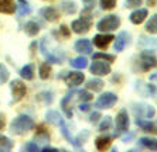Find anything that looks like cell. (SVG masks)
I'll use <instances>...</instances> for the list:
<instances>
[{"label": "cell", "mask_w": 157, "mask_h": 152, "mask_svg": "<svg viewBox=\"0 0 157 152\" xmlns=\"http://www.w3.org/2000/svg\"><path fill=\"white\" fill-rule=\"evenodd\" d=\"M34 128V121L29 116H18L16 117L10 124V131L16 135H23Z\"/></svg>", "instance_id": "cell-1"}, {"label": "cell", "mask_w": 157, "mask_h": 152, "mask_svg": "<svg viewBox=\"0 0 157 152\" xmlns=\"http://www.w3.org/2000/svg\"><path fill=\"white\" fill-rule=\"evenodd\" d=\"M40 48H41L43 55L45 56V59H47L48 62H51V63H61L64 56H65L64 52H61V49H58V48H51V44H50L47 37L43 38Z\"/></svg>", "instance_id": "cell-2"}, {"label": "cell", "mask_w": 157, "mask_h": 152, "mask_svg": "<svg viewBox=\"0 0 157 152\" xmlns=\"http://www.w3.org/2000/svg\"><path fill=\"white\" fill-rule=\"evenodd\" d=\"M119 25H121V18L115 14H110V16H106L105 18H102V20L98 23L96 28H98L99 31H113Z\"/></svg>", "instance_id": "cell-3"}, {"label": "cell", "mask_w": 157, "mask_h": 152, "mask_svg": "<svg viewBox=\"0 0 157 152\" xmlns=\"http://www.w3.org/2000/svg\"><path fill=\"white\" fill-rule=\"evenodd\" d=\"M129 130V116L126 110H121L116 116V125H115V135L119 137Z\"/></svg>", "instance_id": "cell-4"}, {"label": "cell", "mask_w": 157, "mask_h": 152, "mask_svg": "<svg viewBox=\"0 0 157 152\" xmlns=\"http://www.w3.org/2000/svg\"><path fill=\"white\" fill-rule=\"evenodd\" d=\"M139 63H140V68L143 71H149L151 68H156L157 66V58L154 56L153 52L150 51H144L140 54V58H139Z\"/></svg>", "instance_id": "cell-5"}, {"label": "cell", "mask_w": 157, "mask_h": 152, "mask_svg": "<svg viewBox=\"0 0 157 152\" xmlns=\"http://www.w3.org/2000/svg\"><path fill=\"white\" fill-rule=\"evenodd\" d=\"M116 101H117L116 94L108 92V93H103L102 96L96 100L95 107H98V109H110L112 106L116 104Z\"/></svg>", "instance_id": "cell-6"}, {"label": "cell", "mask_w": 157, "mask_h": 152, "mask_svg": "<svg viewBox=\"0 0 157 152\" xmlns=\"http://www.w3.org/2000/svg\"><path fill=\"white\" fill-rule=\"evenodd\" d=\"M11 87V93H13V101H18V100H21L24 96H26L27 93V87L26 85L23 83L21 80H13L10 85Z\"/></svg>", "instance_id": "cell-7"}, {"label": "cell", "mask_w": 157, "mask_h": 152, "mask_svg": "<svg viewBox=\"0 0 157 152\" xmlns=\"http://www.w3.org/2000/svg\"><path fill=\"white\" fill-rule=\"evenodd\" d=\"M91 72L94 73V75H96V76L109 75V73H110V65H109V62L98 61V59H96V61L91 65Z\"/></svg>", "instance_id": "cell-8"}, {"label": "cell", "mask_w": 157, "mask_h": 152, "mask_svg": "<svg viewBox=\"0 0 157 152\" xmlns=\"http://www.w3.org/2000/svg\"><path fill=\"white\" fill-rule=\"evenodd\" d=\"M64 79H65V83L70 87H77L79 85H82V82L85 80V76L81 72H70Z\"/></svg>", "instance_id": "cell-9"}, {"label": "cell", "mask_w": 157, "mask_h": 152, "mask_svg": "<svg viewBox=\"0 0 157 152\" xmlns=\"http://www.w3.org/2000/svg\"><path fill=\"white\" fill-rule=\"evenodd\" d=\"M133 110H135L136 116L140 117V118H151V117L154 116V109L151 107V106H147V104H135V107H133Z\"/></svg>", "instance_id": "cell-10"}, {"label": "cell", "mask_w": 157, "mask_h": 152, "mask_svg": "<svg viewBox=\"0 0 157 152\" xmlns=\"http://www.w3.org/2000/svg\"><path fill=\"white\" fill-rule=\"evenodd\" d=\"M71 28L74 30V33L77 34H86L91 28V21H88L85 18H79V20H75V21L71 24Z\"/></svg>", "instance_id": "cell-11"}, {"label": "cell", "mask_w": 157, "mask_h": 152, "mask_svg": "<svg viewBox=\"0 0 157 152\" xmlns=\"http://www.w3.org/2000/svg\"><path fill=\"white\" fill-rule=\"evenodd\" d=\"M113 40H115V51L121 52V51L124 49L126 45L130 44V35H129L126 31H122V33L119 34L116 38H113Z\"/></svg>", "instance_id": "cell-12"}, {"label": "cell", "mask_w": 157, "mask_h": 152, "mask_svg": "<svg viewBox=\"0 0 157 152\" xmlns=\"http://www.w3.org/2000/svg\"><path fill=\"white\" fill-rule=\"evenodd\" d=\"M113 38L115 37L110 35V34H106V35L105 34H98V35L94 37V44H95L99 49H105V48H108V45L112 42Z\"/></svg>", "instance_id": "cell-13"}, {"label": "cell", "mask_w": 157, "mask_h": 152, "mask_svg": "<svg viewBox=\"0 0 157 152\" xmlns=\"http://www.w3.org/2000/svg\"><path fill=\"white\" fill-rule=\"evenodd\" d=\"M136 124H137L143 131H146V132L157 134V124L151 123V121H146V120H142L140 117H137V118H136Z\"/></svg>", "instance_id": "cell-14"}, {"label": "cell", "mask_w": 157, "mask_h": 152, "mask_svg": "<svg viewBox=\"0 0 157 152\" xmlns=\"http://www.w3.org/2000/svg\"><path fill=\"white\" fill-rule=\"evenodd\" d=\"M41 16H43L47 21L52 23V21H57V20H58L59 13H58V10L54 9V7H45V9L41 10Z\"/></svg>", "instance_id": "cell-15"}, {"label": "cell", "mask_w": 157, "mask_h": 152, "mask_svg": "<svg viewBox=\"0 0 157 152\" xmlns=\"http://www.w3.org/2000/svg\"><path fill=\"white\" fill-rule=\"evenodd\" d=\"M75 49L81 54H91L92 52V44L89 40H78L75 42Z\"/></svg>", "instance_id": "cell-16"}, {"label": "cell", "mask_w": 157, "mask_h": 152, "mask_svg": "<svg viewBox=\"0 0 157 152\" xmlns=\"http://www.w3.org/2000/svg\"><path fill=\"white\" fill-rule=\"evenodd\" d=\"M14 11H16L14 0H0V13L13 14Z\"/></svg>", "instance_id": "cell-17"}, {"label": "cell", "mask_w": 157, "mask_h": 152, "mask_svg": "<svg viewBox=\"0 0 157 152\" xmlns=\"http://www.w3.org/2000/svg\"><path fill=\"white\" fill-rule=\"evenodd\" d=\"M146 17H147L146 9H139V10L133 11L130 14V21L133 23V24H140V23H143L146 20Z\"/></svg>", "instance_id": "cell-18"}, {"label": "cell", "mask_w": 157, "mask_h": 152, "mask_svg": "<svg viewBox=\"0 0 157 152\" xmlns=\"http://www.w3.org/2000/svg\"><path fill=\"white\" fill-rule=\"evenodd\" d=\"M45 118H47L48 123L54 124V125H61V124L64 123V118L61 117V114H59L58 111H54V110H50V111H47V114H45Z\"/></svg>", "instance_id": "cell-19"}, {"label": "cell", "mask_w": 157, "mask_h": 152, "mask_svg": "<svg viewBox=\"0 0 157 152\" xmlns=\"http://www.w3.org/2000/svg\"><path fill=\"white\" fill-rule=\"evenodd\" d=\"M110 144H112V138L108 137V135H103V137L96 138V141H95L96 148H98L99 151H105V149H108L110 147Z\"/></svg>", "instance_id": "cell-20"}, {"label": "cell", "mask_w": 157, "mask_h": 152, "mask_svg": "<svg viewBox=\"0 0 157 152\" xmlns=\"http://www.w3.org/2000/svg\"><path fill=\"white\" fill-rule=\"evenodd\" d=\"M71 97H72V93H68L61 101V107H62V110H64V113H65V116L68 117V118L72 117V110H71V106H70Z\"/></svg>", "instance_id": "cell-21"}, {"label": "cell", "mask_w": 157, "mask_h": 152, "mask_svg": "<svg viewBox=\"0 0 157 152\" xmlns=\"http://www.w3.org/2000/svg\"><path fill=\"white\" fill-rule=\"evenodd\" d=\"M24 31H26L30 37H34L38 34V31H40V25L37 24L36 21H29L26 25H24Z\"/></svg>", "instance_id": "cell-22"}, {"label": "cell", "mask_w": 157, "mask_h": 152, "mask_svg": "<svg viewBox=\"0 0 157 152\" xmlns=\"http://www.w3.org/2000/svg\"><path fill=\"white\" fill-rule=\"evenodd\" d=\"M103 82L101 79H91L88 80L86 83V87L89 89V90H94V92H101L103 89Z\"/></svg>", "instance_id": "cell-23"}, {"label": "cell", "mask_w": 157, "mask_h": 152, "mask_svg": "<svg viewBox=\"0 0 157 152\" xmlns=\"http://www.w3.org/2000/svg\"><path fill=\"white\" fill-rule=\"evenodd\" d=\"M16 10H17L18 17H23L24 14L30 13V6L26 0H18V6H16Z\"/></svg>", "instance_id": "cell-24"}, {"label": "cell", "mask_w": 157, "mask_h": 152, "mask_svg": "<svg viewBox=\"0 0 157 152\" xmlns=\"http://www.w3.org/2000/svg\"><path fill=\"white\" fill-rule=\"evenodd\" d=\"M139 142L144 148H149L151 151H157V139H153V138H140Z\"/></svg>", "instance_id": "cell-25"}, {"label": "cell", "mask_w": 157, "mask_h": 152, "mask_svg": "<svg viewBox=\"0 0 157 152\" xmlns=\"http://www.w3.org/2000/svg\"><path fill=\"white\" fill-rule=\"evenodd\" d=\"M61 9L65 11L67 14H74L77 11V4L74 2H70V0H64L61 3Z\"/></svg>", "instance_id": "cell-26"}, {"label": "cell", "mask_w": 157, "mask_h": 152, "mask_svg": "<svg viewBox=\"0 0 157 152\" xmlns=\"http://www.w3.org/2000/svg\"><path fill=\"white\" fill-rule=\"evenodd\" d=\"M20 76H21L23 79L26 80H31L34 78V68L33 65H26L24 68L20 71Z\"/></svg>", "instance_id": "cell-27"}, {"label": "cell", "mask_w": 157, "mask_h": 152, "mask_svg": "<svg viewBox=\"0 0 157 152\" xmlns=\"http://www.w3.org/2000/svg\"><path fill=\"white\" fill-rule=\"evenodd\" d=\"M146 31L150 34H157V14L151 16L146 24Z\"/></svg>", "instance_id": "cell-28"}, {"label": "cell", "mask_w": 157, "mask_h": 152, "mask_svg": "<svg viewBox=\"0 0 157 152\" xmlns=\"http://www.w3.org/2000/svg\"><path fill=\"white\" fill-rule=\"evenodd\" d=\"M71 66H72V68H77V69H84L88 66V59L85 58V56H78V58L71 61Z\"/></svg>", "instance_id": "cell-29"}, {"label": "cell", "mask_w": 157, "mask_h": 152, "mask_svg": "<svg viewBox=\"0 0 157 152\" xmlns=\"http://www.w3.org/2000/svg\"><path fill=\"white\" fill-rule=\"evenodd\" d=\"M13 148V141L7 137H0V152L10 151Z\"/></svg>", "instance_id": "cell-30"}, {"label": "cell", "mask_w": 157, "mask_h": 152, "mask_svg": "<svg viewBox=\"0 0 157 152\" xmlns=\"http://www.w3.org/2000/svg\"><path fill=\"white\" fill-rule=\"evenodd\" d=\"M51 75V66L48 65V62L40 65V78L41 79H48Z\"/></svg>", "instance_id": "cell-31"}, {"label": "cell", "mask_w": 157, "mask_h": 152, "mask_svg": "<svg viewBox=\"0 0 157 152\" xmlns=\"http://www.w3.org/2000/svg\"><path fill=\"white\" fill-rule=\"evenodd\" d=\"M89 137V132L88 131H84V132H81L79 135H78L77 138H74V147H77V148H79L81 145L84 144L85 141H86V138Z\"/></svg>", "instance_id": "cell-32"}, {"label": "cell", "mask_w": 157, "mask_h": 152, "mask_svg": "<svg viewBox=\"0 0 157 152\" xmlns=\"http://www.w3.org/2000/svg\"><path fill=\"white\" fill-rule=\"evenodd\" d=\"M37 99H38V100H43L45 104H51L52 100H54L51 92H43V93H40L37 96Z\"/></svg>", "instance_id": "cell-33"}, {"label": "cell", "mask_w": 157, "mask_h": 152, "mask_svg": "<svg viewBox=\"0 0 157 152\" xmlns=\"http://www.w3.org/2000/svg\"><path fill=\"white\" fill-rule=\"evenodd\" d=\"M116 6V0H101V7L103 10H112Z\"/></svg>", "instance_id": "cell-34"}, {"label": "cell", "mask_w": 157, "mask_h": 152, "mask_svg": "<svg viewBox=\"0 0 157 152\" xmlns=\"http://www.w3.org/2000/svg\"><path fill=\"white\" fill-rule=\"evenodd\" d=\"M110 124H112V120H110V117H105L103 118V121L101 124H99V131H106L110 128Z\"/></svg>", "instance_id": "cell-35"}, {"label": "cell", "mask_w": 157, "mask_h": 152, "mask_svg": "<svg viewBox=\"0 0 157 152\" xmlns=\"http://www.w3.org/2000/svg\"><path fill=\"white\" fill-rule=\"evenodd\" d=\"M9 80V72L7 69H6V66L0 65V83H6Z\"/></svg>", "instance_id": "cell-36"}, {"label": "cell", "mask_w": 157, "mask_h": 152, "mask_svg": "<svg viewBox=\"0 0 157 152\" xmlns=\"http://www.w3.org/2000/svg\"><path fill=\"white\" fill-rule=\"evenodd\" d=\"M61 131H62V135L67 138V141L70 142V144H74V138L70 135V131H68V127L65 125V123L61 124Z\"/></svg>", "instance_id": "cell-37"}, {"label": "cell", "mask_w": 157, "mask_h": 152, "mask_svg": "<svg viewBox=\"0 0 157 152\" xmlns=\"http://www.w3.org/2000/svg\"><path fill=\"white\" fill-rule=\"evenodd\" d=\"M94 59H103V61H108V62H113L115 56L113 55H108V54H95L94 55Z\"/></svg>", "instance_id": "cell-38"}, {"label": "cell", "mask_w": 157, "mask_h": 152, "mask_svg": "<svg viewBox=\"0 0 157 152\" xmlns=\"http://www.w3.org/2000/svg\"><path fill=\"white\" fill-rule=\"evenodd\" d=\"M78 94H79V100L81 101H89L92 99V94L89 93V92H86V90L78 92Z\"/></svg>", "instance_id": "cell-39"}, {"label": "cell", "mask_w": 157, "mask_h": 152, "mask_svg": "<svg viewBox=\"0 0 157 152\" xmlns=\"http://www.w3.org/2000/svg\"><path fill=\"white\" fill-rule=\"evenodd\" d=\"M142 4V0H126V3H124V6L128 9H133V7H137V6H140Z\"/></svg>", "instance_id": "cell-40"}, {"label": "cell", "mask_w": 157, "mask_h": 152, "mask_svg": "<svg viewBox=\"0 0 157 152\" xmlns=\"http://www.w3.org/2000/svg\"><path fill=\"white\" fill-rule=\"evenodd\" d=\"M23 149H24V151H34V152H37L40 148H38V145H37V144H33V142H29V144H26L24 147H23Z\"/></svg>", "instance_id": "cell-41"}, {"label": "cell", "mask_w": 157, "mask_h": 152, "mask_svg": "<svg viewBox=\"0 0 157 152\" xmlns=\"http://www.w3.org/2000/svg\"><path fill=\"white\" fill-rule=\"evenodd\" d=\"M82 2H84V4H85V9H89V10H92L96 3V0H82Z\"/></svg>", "instance_id": "cell-42"}, {"label": "cell", "mask_w": 157, "mask_h": 152, "mask_svg": "<svg viewBox=\"0 0 157 152\" xmlns=\"http://www.w3.org/2000/svg\"><path fill=\"white\" fill-rule=\"evenodd\" d=\"M59 35L70 37V30L67 28V25H61V27H59Z\"/></svg>", "instance_id": "cell-43"}, {"label": "cell", "mask_w": 157, "mask_h": 152, "mask_svg": "<svg viewBox=\"0 0 157 152\" xmlns=\"http://www.w3.org/2000/svg\"><path fill=\"white\" fill-rule=\"evenodd\" d=\"M99 117H101V114H99L98 111L92 113V114H91V117H89V121H91V123H96V121H98V120H99Z\"/></svg>", "instance_id": "cell-44"}, {"label": "cell", "mask_w": 157, "mask_h": 152, "mask_svg": "<svg viewBox=\"0 0 157 152\" xmlns=\"http://www.w3.org/2000/svg\"><path fill=\"white\" fill-rule=\"evenodd\" d=\"M4 124H6V120H4V114H0V130L4 128Z\"/></svg>", "instance_id": "cell-45"}, {"label": "cell", "mask_w": 157, "mask_h": 152, "mask_svg": "<svg viewBox=\"0 0 157 152\" xmlns=\"http://www.w3.org/2000/svg\"><path fill=\"white\" fill-rule=\"evenodd\" d=\"M79 110L81 111H88V110H89V104H81Z\"/></svg>", "instance_id": "cell-46"}, {"label": "cell", "mask_w": 157, "mask_h": 152, "mask_svg": "<svg viewBox=\"0 0 157 152\" xmlns=\"http://www.w3.org/2000/svg\"><path fill=\"white\" fill-rule=\"evenodd\" d=\"M130 138H133V134H130L129 137H123V139H122V141H123V142H130Z\"/></svg>", "instance_id": "cell-47"}, {"label": "cell", "mask_w": 157, "mask_h": 152, "mask_svg": "<svg viewBox=\"0 0 157 152\" xmlns=\"http://www.w3.org/2000/svg\"><path fill=\"white\" fill-rule=\"evenodd\" d=\"M154 3H156V0H149V2H147V4H149L150 7H151V6H154Z\"/></svg>", "instance_id": "cell-48"}, {"label": "cell", "mask_w": 157, "mask_h": 152, "mask_svg": "<svg viewBox=\"0 0 157 152\" xmlns=\"http://www.w3.org/2000/svg\"><path fill=\"white\" fill-rule=\"evenodd\" d=\"M156 47H157V44H156Z\"/></svg>", "instance_id": "cell-49"}]
</instances>
